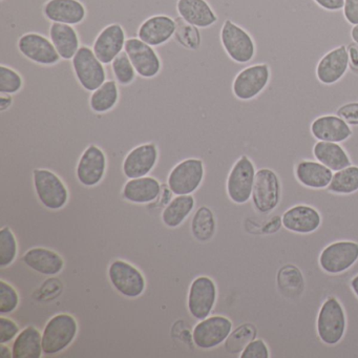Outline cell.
Instances as JSON below:
<instances>
[{
	"instance_id": "1",
	"label": "cell",
	"mask_w": 358,
	"mask_h": 358,
	"mask_svg": "<svg viewBox=\"0 0 358 358\" xmlns=\"http://www.w3.org/2000/svg\"><path fill=\"white\" fill-rule=\"evenodd\" d=\"M78 334V322L74 316L59 313L53 316L43 331V349L45 355H57L66 351Z\"/></svg>"
},
{
	"instance_id": "2",
	"label": "cell",
	"mask_w": 358,
	"mask_h": 358,
	"mask_svg": "<svg viewBox=\"0 0 358 358\" xmlns=\"http://www.w3.org/2000/svg\"><path fill=\"white\" fill-rule=\"evenodd\" d=\"M33 183L39 202L49 210H60L69 201V190L62 179L49 169L33 171Z\"/></svg>"
},
{
	"instance_id": "3",
	"label": "cell",
	"mask_w": 358,
	"mask_h": 358,
	"mask_svg": "<svg viewBox=\"0 0 358 358\" xmlns=\"http://www.w3.org/2000/svg\"><path fill=\"white\" fill-rule=\"evenodd\" d=\"M347 327L345 310L334 297H329L317 316V334L322 343L337 345L343 339Z\"/></svg>"
},
{
	"instance_id": "4",
	"label": "cell",
	"mask_w": 358,
	"mask_h": 358,
	"mask_svg": "<svg viewBox=\"0 0 358 358\" xmlns=\"http://www.w3.org/2000/svg\"><path fill=\"white\" fill-rule=\"evenodd\" d=\"M204 163L200 159H186L178 163L167 178V185L176 196L192 194L198 190L204 179Z\"/></svg>"
},
{
	"instance_id": "5",
	"label": "cell",
	"mask_w": 358,
	"mask_h": 358,
	"mask_svg": "<svg viewBox=\"0 0 358 358\" xmlns=\"http://www.w3.org/2000/svg\"><path fill=\"white\" fill-rule=\"evenodd\" d=\"M73 70L79 85L87 92H94L106 81L103 64L98 59L93 49L83 45L72 59Z\"/></svg>"
},
{
	"instance_id": "6",
	"label": "cell",
	"mask_w": 358,
	"mask_h": 358,
	"mask_svg": "<svg viewBox=\"0 0 358 358\" xmlns=\"http://www.w3.org/2000/svg\"><path fill=\"white\" fill-rule=\"evenodd\" d=\"M108 274L112 286L127 299H137L145 291V278L129 262L116 259L108 267Z\"/></svg>"
},
{
	"instance_id": "7",
	"label": "cell",
	"mask_w": 358,
	"mask_h": 358,
	"mask_svg": "<svg viewBox=\"0 0 358 358\" xmlns=\"http://www.w3.org/2000/svg\"><path fill=\"white\" fill-rule=\"evenodd\" d=\"M255 175V165L248 157L242 156L234 163L226 184L228 196L232 202L245 204L250 200Z\"/></svg>"
},
{
	"instance_id": "8",
	"label": "cell",
	"mask_w": 358,
	"mask_h": 358,
	"mask_svg": "<svg viewBox=\"0 0 358 358\" xmlns=\"http://www.w3.org/2000/svg\"><path fill=\"white\" fill-rule=\"evenodd\" d=\"M221 43L227 55L238 64H247L255 55V43L248 32L227 20L221 29Z\"/></svg>"
},
{
	"instance_id": "9",
	"label": "cell",
	"mask_w": 358,
	"mask_h": 358,
	"mask_svg": "<svg viewBox=\"0 0 358 358\" xmlns=\"http://www.w3.org/2000/svg\"><path fill=\"white\" fill-rule=\"evenodd\" d=\"M251 198L255 209L264 215L271 213L280 204V179L272 169H261L257 171Z\"/></svg>"
},
{
	"instance_id": "10",
	"label": "cell",
	"mask_w": 358,
	"mask_h": 358,
	"mask_svg": "<svg viewBox=\"0 0 358 358\" xmlns=\"http://www.w3.org/2000/svg\"><path fill=\"white\" fill-rule=\"evenodd\" d=\"M217 285L208 276H199L190 284L187 309L194 320H202L210 316L217 301Z\"/></svg>"
},
{
	"instance_id": "11",
	"label": "cell",
	"mask_w": 358,
	"mask_h": 358,
	"mask_svg": "<svg viewBox=\"0 0 358 358\" xmlns=\"http://www.w3.org/2000/svg\"><path fill=\"white\" fill-rule=\"evenodd\" d=\"M232 330V322L225 316H208L200 320L192 331V339L196 347L210 350L225 343Z\"/></svg>"
},
{
	"instance_id": "12",
	"label": "cell",
	"mask_w": 358,
	"mask_h": 358,
	"mask_svg": "<svg viewBox=\"0 0 358 358\" xmlns=\"http://www.w3.org/2000/svg\"><path fill=\"white\" fill-rule=\"evenodd\" d=\"M270 80L267 64H255L241 71L232 83V92L238 99L248 101L262 93Z\"/></svg>"
},
{
	"instance_id": "13",
	"label": "cell",
	"mask_w": 358,
	"mask_h": 358,
	"mask_svg": "<svg viewBox=\"0 0 358 358\" xmlns=\"http://www.w3.org/2000/svg\"><path fill=\"white\" fill-rule=\"evenodd\" d=\"M358 261V244L341 241L327 246L320 255V265L324 271L339 274L347 271Z\"/></svg>"
},
{
	"instance_id": "14",
	"label": "cell",
	"mask_w": 358,
	"mask_h": 358,
	"mask_svg": "<svg viewBox=\"0 0 358 358\" xmlns=\"http://www.w3.org/2000/svg\"><path fill=\"white\" fill-rule=\"evenodd\" d=\"M124 52L131 59L136 72L142 78H155L160 73L162 68L160 57L152 45L141 39H127Z\"/></svg>"
},
{
	"instance_id": "15",
	"label": "cell",
	"mask_w": 358,
	"mask_h": 358,
	"mask_svg": "<svg viewBox=\"0 0 358 358\" xmlns=\"http://www.w3.org/2000/svg\"><path fill=\"white\" fill-rule=\"evenodd\" d=\"M17 48L27 59L41 66H54L62 59L51 39L38 33H27L20 36Z\"/></svg>"
},
{
	"instance_id": "16",
	"label": "cell",
	"mask_w": 358,
	"mask_h": 358,
	"mask_svg": "<svg viewBox=\"0 0 358 358\" xmlns=\"http://www.w3.org/2000/svg\"><path fill=\"white\" fill-rule=\"evenodd\" d=\"M106 156L103 150L95 144L85 148L76 167V177L79 183L85 187L97 186L106 176Z\"/></svg>"
},
{
	"instance_id": "17",
	"label": "cell",
	"mask_w": 358,
	"mask_h": 358,
	"mask_svg": "<svg viewBox=\"0 0 358 358\" xmlns=\"http://www.w3.org/2000/svg\"><path fill=\"white\" fill-rule=\"evenodd\" d=\"M127 43V35L121 24L106 27L96 37L93 51L103 64H110L122 53Z\"/></svg>"
},
{
	"instance_id": "18",
	"label": "cell",
	"mask_w": 358,
	"mask_h": 358,
	"mask_svg": "<svg viewBox=\"0 0 358 358\" xmlns=\"http://www.w3.org/2000/svg\"><path fill=\"white\" fill-rule=\"evenodd\" d=\"M159 152L155 143H145L131 150L123 161L122 171L127 179L146 177L158 162Z\"/></svg>"
},
{
	"instance_id": "19",
	"label": "cell",
	"mask_w": 358,
	"mask_h": 358,
	"mask_svg": "<svg viewBox=\"0 0 358 358\" xmlns=\"http://www.w3.org/2000/svg\"><path fill=\"white\" fill-rule=\"evenodd\" d=\"M349 52L345 45H341L327 53L316 66V77L324 85L338 83L349 68Z\"/></svg>"
},
{
	"instance_id": "20",
	"label": "cell",
	"mask_w": 358,
	"mask_h": 358,
	"mask_svg": "<svg viewBox=\"0 0 358 358\" xmlns=\"http://www.w3.org/2000/svg\"><path fill=\"white\" fill-rule=\"evenodd\" d=\"M43 13L50 22L70 26L81 24L87 17V9L80 0H48Z\"/></svg>"
},
{
	"instance_id": "21",
	"label": "cell",
	"mask_w": 358,
	"mask_h": 358,
	"mask_svg": "<svg viewBox=\"0 0 358 358\" xmlns=\"http://www.w3.org/2000/svg\"><path fill=\"white\" fill-rule=\"evenodd\" d=\"M177 22L171 16L155 15L148 18L138 30V38L154 47H160L176 34Z\"/></svg>"
},
{
	"instance_id": "22",
	"label": "cell",
	"mask_w": 358,
	"mask_h": 358,
	"mask_svg": "<svg viewBox=\"0 0 358 358\" xmlns=\"http://www.w3.org/2000/svg\"><path fill=\"white\" fill-rule=\"evenodd\" d=\"M282 226L295 234H309L316 231L322 224L320 213L308 205H296L286 211L282 217Z\"/></svg>"
},
{
	"instance_id": "23",
	"label": "cell",
	"mask_w": 358,
	"mask_h": 358,
	"mask_svg": "<svg viewBox=\"0 0 358 358\" xmlns=\"http://www.w3.org/2000/svg\"><path fill=\"white\" fill-rule=\"evenodd\" d=\"M22 261L30 269L43 275H57L64 268V261L59 253L43 247H35L27 251Z\"/></svg>"
},
{
	"instance_id": "24",
	"label": "cell",
	"mask_w": 358,
	"mask_h": 358,
	"mask_svg": "<svg viewBox=\"0 0 358 358\" xmlns=\"http://www.w3.org/2000/svg\"><path fill=\"white\" fill-rule=\"evenodd\" d=\"M311 133L318 141L341 143L351 137L352 129L341 117L328 115L312 122Z\"/></svg>"
},
{
	"instance_id": "25",
	"label": "cell",
	"mask_w": 358,
	"mask_h": 358,
	"mask_svg": "<svg viewBox=\"0 0 358 358\" xmlns=\"http://www.w3.org/2000/svg\"><path fill=\"white\" fill-rule=\"evenodd\" d=\"M177 11L187 24L207 29L217 22V14L206 0H178Z\"/></svg>"
},
{
	"instance_id": "26",
	"label": "cell",
	"mask_w": 358,
	"mask_h": 358,
	"mask_svg": "<svg viewBox=\"0 0 358 358\" xmlns=\"http://www.w3.org/2000/svg\"><path fill=\"white\" fill-rule=\"evenodd\" d=\"M161 194V184L156 178L142 177L129 179L122 190V196L134 204H148Z\"/></svg>"
},
{
	"instance_id": "27",
	"label": "cell",
	"mask_w": 358,
	"mask_h": 358,
	"mask_svg": "<svg viewBox=\"0 0 358 358\" xmlns=\"http://www.w3.org/2000/svg\"><path fill=\"white\" fill-rule=\"evenodd\" d=\"M50 39L64 60H72L80 48L78 33L70 24L53 22L50 27Z\"/></svg>"
},
{
	"instance_id": "28",
	"label": "cell",
	"mask_w": 358,
	"mask_h": 358,
	"mask_svg": "<svg viewBox=\"0 0 358 358\" xmlns=\"http://www.w3.org/2000/svg\"><path fill=\"white\" fill-rule=\"evenodd\" d=\"M295 175L301 185L313 189L328 188L333 178L332 171L318 161H301L297 164Z\"/></svg>"
},
{
	"instance_id": "29",
	"label": "cell",
	"mask_w": 358,
	"mask_h": 358,
	"mask_svg": "<svg viewBox=\"0 0 358 358\" xmlns=\"http://www.w3.org/2000/svg\"><path fill=\"white\" fill-rule=\"evenodd\" d=\"M43 354V334L34 326L27 327L14 339L12 358H41Z\"/></svg>"
},
{
	"instance_id": "30",
	"label": "cell",
	"mask_w": 358,
	"mask_h": 358,
	"mask_svg": "<svg viewBox=\"0 0 358 358\" xmlns=\"http://www.w3.org/2000/svg\"><path fill=\"white\" fill-rule=\"evenodd\" d=\"M313 155L318 162L332 171H341L351 165V160L345 150L334 142H317L314 146Z\"/></svg>"
},
{
	"instance_id": "31",
	"label": "cell",
	"mask_w": 358,
	"mask_h": 358,
	"mask_svg": "<svg viewBox=\"0 0 358 358\" xmlns=\"http://www.w3.org/2000/svg\"><path fill=\"white\" fill-rule=\"evenodd\" d=\"M194 208V199L192 194L176 196L163 209L161 219L169 228H178L189 217Z\"/></svg>"
},
{
	"instance_id": "32",
	"label": "cell",
	"mask_w": 358,
	"mask_h": 358,
	"mask_svg": "<svg viewBox=\"0 0 358 358\" xmlns=\"http://www.w3.org/2000/svg\"><path fill=\"white\" fill-rule=\"evenodd\" d=\"M119 89L117 81L106 80L101 87L92 92L90 108L94 113L104 114L110 112L118 103Z\"/></svg>"
},
{
	"instance_id": "33",
	"label": "cell",
	"mask_w": 358,
	"mask_h": 358,
	"mask_svg": "<svg viewBox=\"0 0 358 358\" xmlns=\"http://www.w3.org/2000/svg\"><path fill=\"white\" fill-rule=\"evenodd\" d=\"M215 219L213 211L206 206L200 207L194 213L192 221V232L194 238L201 243H206L215 234Z\"/></svg>"
},
{
	"instance_id": "34",
	"label": "cell",
	"mask_w": 358,
	"mask_h": 358,
	"mask_svg": "<svg viewBox=\"0 0 358 358\" xmlns=\"http://www.w3.org/2000/svg\"><path fill=\"white\" fill-rule=\"evenodd\" d=\"M278 284L280 292L286 296H299L303 290V274L295 266H285L278 271Z\"/></svg>"
},
{
	"instance_id": "35",
	"label": "cell",
	"mask_w": 358,
	"mask_h": 358,
	"mask_svg": "<svg viewBox=\"0 0 358 358\" xmlns=\"http://www.w3.org/2000/svg\"><path fill=\"white\" fill-rule=\"evenodd\" d=\"M328 190L335 194H351L358 190V166L345 167L333 175Z\"/></svg>"
},
{
	"instance_id": "36",
	"label": "cell",
	"mask_w": 358,
	"mask_h": 358,
	"mask_svg": "<svg viewBox=\"0 0 358 358\" xmlns=\"http://www.w3.org/2000/svg\"><path fill=\"white\" fill-rule=\"evenodd\" d=\"M257 328L251 324H244L230 333L225 341V348L229 353H242L243 350L257 336Z\"/></svg>"
},
{
	"instance_id": "37",
	"label": "cell",
	"mask_w": 358,
	"mask_h": 358,
	"mask_svg": "<svg viewBox=\"0 0 358 358\" xmlns=\"http://www.w3.org/2000/svg\"><path fill=\"white\" fill-rule=\"evenodd\" d=\"M18 245L11 228L5 226L0 230V267L5 269L14 263L17 257Z\"/></svg>"
},
{
	"instance_id": "38",
	"label": "cell",
	"mask_w": 358,
	"mask_h": 358,
	"mask_svg": "<svg viewBox=\"0 0 358 358\" xmlns=\"http://www.w3.org/2000/svg\"><path fill=\"white\" fill-rule=\"evenodd\" d=\"M177 22V30H176V41L186 49L196 51L200 48L202 38H201L200 31L196 27L187 24L181 17L176 20Z\"/></svg>"
},
{
	"instance_id": "39",
	"label": "cell",
	"mask_w": 358,
	"mask_h": 358,
	"mask_svg": "<svg viewBox=\"0 0 358 358\" xmlns=\"http://www.w3.org/2000/svg\"><path fill=\"white\" fill-rule=\"evenodd\" d=\"M112 70L117 83L123 85V87L131 85L136 79V75H137L131 59L125 52H122L112 62Z\"/></svg>"
},
{
	"instance_id": "40",
	"label": "cell",
	"mask_w": 358,
	"mask_h": 358,
	"mask_svg": "<svg viewBox=\"0 0 358 358\" xmlns=\"http://www.w3.org/2000/svg\"><path fill=\"white\" fill-rule=\"evenodd\" d=\"M24 85V80L20 73L9 66H0V94L14 95L17 94Z\"/></svg>"
},
{
	"instance_id": "41",
	"label": "cell",
	"mask_w": 358,
	"mask_h": 358,
	"mask_svg": "<svg viewBox=\"0 0 358 358\" xmlns=\"http://www.w3.org/2000/svg\"><path fill=\"white\" fill-rule=\"evenodd\" d=\"M20 305V294L12 285L0 280V314L13 313Z\"/></svg>"
},
{
	"instance_id": "42",
	"label": "cell",
	"mask_w": 358,
	"mask_h": 358,
	"mask_svg": "<svg viewBox=\"0 0 358 358\" xmlns=\"http://www.w3.org/2000/svg\"><path fill=\"white\" fill-rule=\"evenodd\" d=\"M20 328L13 320L0 316V343H9L20 334Z\"/></svg>"
},
{
	"instance_id": "43",
	"label": "cell",
	"mask_w": 358,
	"mask_h": 358,
	"mask_svg": "<svg viewBox=\"0 0 358 358\" xmlns=\"http://www.w3.org/2000/svg\"><path fill=\"white\" fill-rule=\"evenodd\" d=\"M241 358H269V349L265 341L262 339H253L247 347L243 350Z\"/></svg>"
},
{
	"instance_id": "44",
	"label": "cell",
	"mask_w": 358,
	"mask_h": 358,
	"mask_svg": "<svg viewBox=\"0 0 358 358\" xmlns=\"http://www.w3.org/2000/svg\"><path fill=\"white\" fill-rule=\"evenodd\" d=\"M337 116L349 125H358V102L345 104L337 110Z\"/></svg>"
},
{
	"instance_id": "45",
	"label": "cell",
	"mask_w": 358,
	"mask_h": 358,
	"mask_svg": "<svg viewBox=\"0 0 358 358\" xmlns=\"http://www.w3.org/2000/svg\"><path fill=\"white\" fill-rule=\"evenodd\" d=\"M343 16L352 26H358V0H345Z\"/></svg>"
},
{
	"instance_id": "46",
	"label": "cell",
	"mask_w": 358,
	"mask_h": 358,
	"mask_svg": "<svg viewBox=\"0 0 358 358\" xmlns=\"http://www.w3.org/2000/svg\"><path fill=\"white\" fill-rule=\"evenodd\" d=\"M314 1L327 11H339L343 9L345 6V0H314Z\"/></svg>"
},
{
	"instance_id": "47",
	"label": "cell",
	"mask_w": 358,
	"mask_h": 358,
	"mask_svg": "<svg viewBox=\"0 0 358 358\" xmlns=\"http://www.w3.org/2000/svg\"><path fill=\"white\" fill-rule=\"evenodd\" d=\"M12 103H13L12 95H8V94L0 95V110L1 112H6L12 106Z\"/></svg>"
},
{
	"instance_id": "48",
	"label": "cell",
	"mask_w": 358,
	"mask_h": 358,
	"mask_svg": "<svg viewBox=\"0 0 358 358\" xmlns=\"http://www.w3.org/2000/svg\"><path fill=\"white\" fill-rule=\"evenodd\" d=\"M350 62L355 68H358V45L354 43L349 47Z\"/></svg>"
},
{
	"instance_id": "49",
	"label": "cell",
	"mask_w": 358,
	"mask_h": 358,
	"mask_svg": "<svg viewBox=\"0 0 358 358\" xmlns=\"http://www.w3.org/2000/svg\"><path fill=\"white\" fill-rule=\"evenodd\" d=\"M0 355L3 357H12V349L6 345V343H1V351H0Z\"/></svg>"
},
{
	"instance_id": "50",
	"label": "cell",
	"mask_w": 358,
	"mask_h": 358,
	"mask_svg": "<svg viewBox=\"0 0 358 358\" xmlns=\"http://www.w3.org/2000/svg\"><path fill=\"white\" fill-rule=\"evenodd\" d=\"M351 288L353 292L355 293L356 296L358 297V275H356L355 278L351 280Z\"/></svg>"
},
{
	"instance_id": "51",
	"label": "cell",
	"mask_w": 358,
	"mask_h": 358,
	"mask_svg": "<svg viewBox=\"0 0 358 358\" xmlns=\"http://www.w3.org/2000/svg\"><path fill=\"white\" fill-rule=\"evenodd\" d=\"M351 37L354 43L358 45V26H354L351 30Z\"/></svg>"
}]
</instances>
